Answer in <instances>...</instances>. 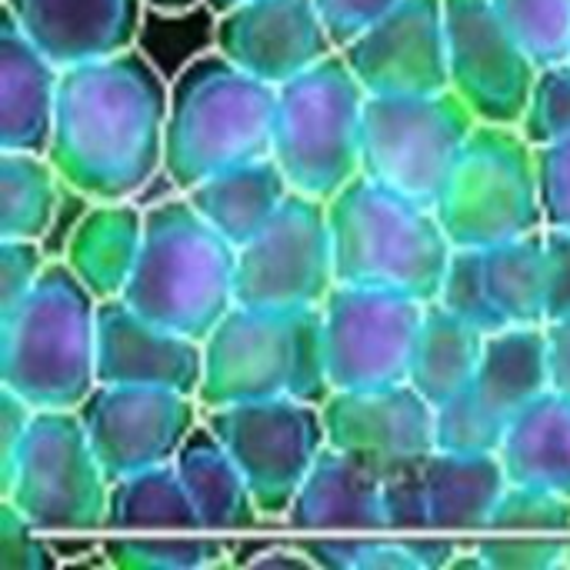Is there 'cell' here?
I'll return each mask as SVG.
<instances>
[{"label": "cell", "mask_w": 570, "mask_h": 570, "mask_svg": "<svg viewBox=\"0 0 570 570\" xmlns=\"http://www.w3.org/2000/svg\"><path fill=\"white\" fill-rule=\"evenodd\" d=\"M170 83L134 47L63 67L47 157L63 187L94 200H134L164 174Z\"/></svg>", "instance_id": "6da1fadb"}, {"label": "cell", "mask_w": 570, "mask_h": 570, "mask_svg": "<svg viewBox=\"0 0 570 570\" xmlns=\"http://www.w3.org/2000/svg\"><path fill=\"white\" fill-rule=\"evenodd\" d=\"M237 254L177 190L144 210V244L124 301L167 331L207 341L237 304Z\"/></svg>", "instance_id": "7a4b0ae2"}, {"label": "cell", "mask_w": 570, "mask_h": 570, "mask_svg": "<svg viewBox=\"0 0 570 570\" xmlns=\"http://www.w3.org/2000/svg\"><path fill=\"white\" fill-rule=\"evenodd\" d=\"M97 314L67 261H47L33 291L0 314V387L37 411H77L97 387Z\"/></svg>", "instance_id": "3957f363"}, {"label": "cell", "mask_w": 570, "mask_h": 570, "mask_svg": "<svg viewBox=\"0 0 570 570\" xmlns=\"http://www.w3.org/2000/svg\"><path fill=\"white\" fill-rule=\"evenodd\" d=\"M277 87L230 63L220 50L194 57L170 83L164 177L177 190L271 157Z\"/></svg>", "instance_id": "277c9868"}, {"label": "cell", "mask_w": 570, "mask_h": 570, "mask_svg": "<svg viewBox=\"0 0 570 570\" xmlns=\"http://www.w3.org/2000/svg\"><path fill=\"white\" fill-rule=\"evenodd\" d=\"M337 284L438 301L454 244L438 210L364 174L327 200Z\"/></svg>", "instance_id": "5b68a950"}, {"label": "cell", "mask_w": 570, "mask_h": 570, "mask_svg": "<svg viewBox=\"0 0 570 570\" xmlns=\"http://www.w3.org/2000/svg\"><path fill=\"white\" fill-rule=\"evenodd\" d=\"M331 394L321 307L267 311L234 304L204 341V381L197 391L204 411L267 397L324 404Z\"/></svg>", "instance_id": "8992f818"}, {"label": "cell", "mask_w": 570, "mask_h": 570, "mask_svg": "<svg viewBox=\"0 0 570 570\" xmlns=\"http://www.w3.org/2000/svg\"><path fill=\"white\" fill-rule=\"evenodd\" d=\"M367 97L341 50L277 87L271 157L297 194L331 200L361 174Z\"/></svg>", "instance_id": "52a82bcc"}, {"label": "cell", "mask_w": 570, "mask_h": 570, "mask_svg": "<svg viewBox=\"0 0 570 570\" xmlns=\"http://www.w3.org/2000/svg\"><path fill=\"white\" fill-rule=\"evenodd\" d=\"M434 210L454 247H494L544 230L538 154L521 127L478 120Z\"/></svg>", "instance_id": "ba28073f"}, {"label": "cell", "mask_w": 570, "mask_h": 570, "mask_svg": "<svg viewBox=\"0 0 570 570\" xmlns=\"http://www.w3.org/2000/svg\"><path fill=\"white\" fill-rule=\"evenodd\" d=\"M474 127L478 114L451 87L367 97L361 174L438 207Z\"/></svg>", "instance_id": "9c48e42d"}, {"label": "cell", "mask_w": 570, "mask_h": 570, "mask_svg": "<svg viewBox=\"0 0 570 570\" xmlns=\"http://www.w3.org/2000/svg\"><path fill=\"white\" fill-rule=\"evenodd\" d=\"M0 498L47 534L107 531L110 481L77 411H37Z\"/></svg>", "instance_id": "30bf717a"}, {"label": "cell", "mask_w": 570, "mask_h": 570, "mask_svg": "<svg viewBox=\"0 0 570 570\" xmlns=\"http://www.w3.org/2000/svg\"><path fill=\"white\" fill-rule=\"evenodd\" d=\"M204 421L244 471L264 521H284L307 471L327 448L321 404L267 397L204 411Z\"/></svg>", "instance_id": "8fae6325"}, {"label": "cell", "mask_w": 570, "mask_h": 570, "mask_svg": "<svg viewBox=\"0 0 570 570\" xmlns=\"http://www.w3.org/2000/svg\"><path fill=\"white\" fill-rule=\"evenodd\" d=\"M428 304L404 291L334 284L324 314V361L334 391L404 384Z\"/></svg>", "instance_id": "7c38bea8"}, {"label": "cell", "mask_w": 570, "mask_h": 570, "mask_svg": "<svg viewBox=\"0 0 570 570\" xmlns=\"http://www.w3.org/2000/svg\"><path fill=\"white\" fill-rule=\"evenodd\" d=\"M337 284L327 200L291 194L237 254V304L267 311L321 307Z\"/></svg>", "instance_id": "4fadbf2b"}, {"label": "cell", "mask_w": 570, "mask_h": 570, "mask_svg": "<svg viewBox=\"0 0 570 570\" xmlns=\"http://www.w3.org/2000/svg\"><path fill=\"white\" fill-rule=\"evenodd\" d=\"M551 391L548 324L488 334L481 367L458 397L434 407V434L444 451H501L508 424Z\"/></svg>", "instance_id": "5bb4252c"}, {"label": "cell", "mask_w": 570, "mask_h": 570, "mask_svg": "<svg viewBox=\"0 0 570 570\" xmlns=\"http://www.w3.org/2000/svg\"><path fill=\"white\" fill-rule=\"evenodd\" d=\"M77 414L107 481L170 464L204 421L194 394L147 384H97Z\"/></svg>", "instance_id": "9a60e30c"}, {"label": "cell", "mask_w": 570, "mask_h": 570, "mask_svg": "<svg viewBox=\"0 0 570 570\" xmlns=\"http://www.w3.org/2000/svg\"><path fill=\"white\" fill-rule=\"evenodd\" d=\"M451 90L478 120L521 124L538 63L491 0H444Z\"/></svg>", "instance_id": "2e32d148"}, {"label": "cell", "mask_w": 570, "mask_h": 570, "mask_svg": "<svg viewBox=\"0 0 570 570\" xmlns=\"http://www.w3.org/2000/svg\"><path fill=\"white\" fill-rule=\"evenodd\" d=\"M341 53L371 97L448 90L444 0H397L381 20L344 43Z\"/></svg>", "instance_id": "e0dca14e"}, {"label": "cell", "mask_w": 570, "mask_h": 570, "mask_svg": "<svg viewBox=\"0 0 570 570\" xmlns=\"http://www.w3.org/2000/svg\"><path fill=\"white\" fill-rule=\"evenodd\" d=\"M321 411L327 444L367 461L381 474L421 464L438 451L434 404L407 381L374 391H334Z\"/></svg>", "instance_id": "ac0fdd59"}, {"label": "cell", "mask_w": 570, "mask_h": 570, "mask_svg": "<svg viewBox=\"0 0 570 570\" xmlns=\"http://www.w3.org/2000/svg\"><path fill=\"white\" fill-rule=\"evenodd\" d=\"M214 50L257 80L281 87L337 47L314 0H247L217 13Z\"/></svg>", "instance_id": "d6986e66"}, {"label": "cell", "mask_w": 570, "mask_h": 570, "mask_svg": "<svg viewBox=\"0 0 570 570\" xmlns=\"http://www.w3.org/2000/svg\"><path fill=\"white\" fill-rule=\"evenodd\" d=\"M204 381V341L140 317L124 297L100 301L97 384H147L194 394Z\"/></svg>", "instance_id": "ffe728a7"}, {"label": "cell", "mask_w": 570, "mask_h": 570, "mask_svg": "<svg viewBox=\"0 0 570 570\" xmlns=\"http://www.w3.org/2000/svg\"><path fill=\"white\" fill-rule=\"evenodd\" d=\"M144 7V0H3V10L57 67L130 50Z\"/></svg>", "instance_id": "44dd1931"}, {"label": "cell", "mask_w": 570, "mask_h": 570, "mask_svg": "<svg viewBox=\"0 0 570 570\" xmlns=\"http://www.w3.org/2000/svg\"><path fill=\"white\" fill-rule=\"evenodd\" d=\"M284 528L294 534H387L384 474L327 444L307 471Z\"/></svg>", "instance_id": "7402d4cb"}, {"label": "cell", "mask_w": 570, "mask_h": 570, "mask_svg": "<svg viewBox=\"0 0 570 570\" xmlns=\"http://www.w3.org/2000/svg\"><path fill=\"white\" fill-rule=\"evenodd\" d=\"M57 67L3 10L0 20V150L47 154L60 90Z\"/></svg>", "instance_id": "603a6c76"}, {"label": "cell", "mask_w": 570, "mask_h": 570, "mask_svg": "<svg viewBox=\"0 0 570 570\" xmlns=\"http://www.w3.org/2000/svg\"><path fill=\"white\" fill-rule=\"evenodd\" d=\"M174 468L184 481V491L210 534H247L264 524V514L250 494V484L224 441L200 421L180 444Z\"/></svg>", "instance_id": "cb8c5ba5"}, {"label": "cell", "mask_w": 570, "mask_h": 570, "mask_svg": "<svg viewBox=\"0 0 570 570\" xmlns=\"http://www.w3.org/2000/svg\"><path fill=\"white\" fill-rule=\"evenodd\" d=\"M431 531L484 534L491 514L511 484L498 451H444L424 461Z\"/></svg>", "instance_id": "d4e9b609"}, {"label": "cell", "mask_w": 570, "mask_h": 570, "mask_svg": "<svg viewBox=\"0 0 570 570\" xmlns=\"http://www.w3.org/2000/svg\"><path fill=\"white\" fill-rule=\"evenodd\" d=\"M144 244V210L134 200H94L73 224L63 261L97 301L124 297Z\"/></svg>", "instance_id": "484cf974"}, {"label": "cell", "mask_w": 570, "mask_h": 570, "mask_svg": "<svg viewBox=\"0 0 570 570\" xmlns=\"http://www.w3.org/2000/svg\"><path fill=\"white\" fill-rule=\"evenodd\" d=\"M184 194L207 224H214L230 244L244 247L274 220L294 187L274 157H261L227 167Z\"/></svg>", "instance_id": "4316f807"}, {"label": "cell", "mask_w": 570, "mask_h": 570, "mask_svg": "<svg viewBox=\"0 0 570 570\" xmlns=\"http://www.w3.org/2000/svg\"><path fill=\"white\" fill-rule=\"evenodd\" d=\"M498 454L514 484H534L570 498V397L544 391L518 411Z\"/></svg>", "instance_id": "83f0119b"}, {"label": "cell", "mask_w": 570, "mask_h": 570, "mask_svg": "<svg viewBox=\"0 0 570 570\" xmlns=\"http://www.w3.org/2000/svg\"><path fill=\"white\" fill-rule=\"evenodd\" d=\"M484 344H488L484 331H478L444 304L431 301L414 341L407 384L417 387L434 407L448 404L464 387H471L484 357Z\"/></svg>", "instance_id": "f1b7e54d"}, {"label": "cell", "mask_w": 570, "mask_h": 570, "mask_svg": "<svg viewBox=\"0 0 570 570\" xmlns=\"http://www.w3.org/2000/svg\"><path fill=\"white\" fill-rule=\"evenodd\" d=\"M107 531L110 534H184L204 531L184 481L170 464H157L120 481H110L107 498Z\"/></svg>", "instance_id": "f546056e"}, {"label": "cell", "mask_w": 570, "mask_h": 570, "mask_svg": "<svg viewBox=\"0 0 570 570\" xmlns=\"http://www.w3.org/2000/svg\"><path fill=\"white\" fill-rule=\"evenodd\" d=\"M491 301L508 327L548 324V261L544 230L481 247Z\"/></svg>", "instance_id": "4dcf8cb0"}, {"label": "cell", "mask_w": 570, "mask_h": 570, "mask_svg": "<svg viewBox=\"0 0 570 570\" xmlns=\"http://www.w3.org/2000/svg\"><path fill=\"white\" fill-rule=\"evenodd\" d=\"M60 184L47 154L0 150V240H43L57 217Z\"/></svg>", "instance_id": "1f68e13d"}, {"label": "cell", "mask_w": 570, "mask_h": 570, "mask_svg": "<svg viewBox=\"0 0 570 570\" xmlns=\"http://www.w3.org/2000/svg\"><path fill=\"white\" fill-rule=\"evenodd\" d=\"M230 541L210 531L184 534H110L104 538L107 564L120 570H197L227 564Z\"/></svg>", "instance_id": "d6a6232c"}, {"label": "cell", "mask_w": 570, "mask_h": 570, "mask_svg": "<svg viewBox=\"0 0 570 570\" xmlns=\"http://www.w3.org/2000/svg\"><path fill=\"white\" fill-rule=\"evenodd\" d=\"M538 67L570 60V0H491Z\"/></svg>", "instance_id": "836d02e7"}, {"label": "cell", "mask_w": 570, "mask_h": 570, "mask_svg": "<svg viewBox=\"0 0 570 570\" xmlns=\"http://www.w3.org/2000/svg\"><path fill=\"white\" fill-rule=\"evenodd\" d=\"M488 531L498 534H541V538H570V498L534 488V484H508Z\"/></svg>", "instance_id": "e575fe53"}, {"label": "cell", "mask_w": 570, "mask_h": 570, "mask_svg": "<svg viewBox=\"0 0 570 570\" xmlns=\"http://www.w3.org/2000/svg\"><path fill=\"white\" fill-rule=\"evenodd\" d=\"M438 304H444L448 311H454L458 317H464L468 324H474L484 334H494V331L508 327L501 321L494 301H491L481 247H454V254L448 261V271H444Z\"/></svg>", "instance_id": "d590c367"}, {"label": "cell", "mask_w": 570, "mask_h": 570, "mask_svg": "<svg viewBox=\"0 0 570 570\" xmlns=\"http://www.w3.org/2000/svg\"><path fill=\"white\" fill-rule=\"evenodd\" d=\"M521 134L534 147H548L570 137V60L538 67L528 107L521 114Z\"/></svg>", "instance_id": "8d00e7d4"}, {"label": "cell", "mask_w": 570, "mask_h": 570, "mask_svg": "<svg viewBox=\"0 0 570 570\" xmlns=\"http://www.w3.org/2000/svg\"><path fill=\"white\" fill-rule=\"evenodd\" d=\"M570 538L541 534H498L484 531L474 548L481 551L488 570H554L568 568Z\"/></svg>", "instance_id": "74e56055"}, {"label": "cell", "mask_w": 570, "mask_h": 570, "mask_svg": "<svg viewBox=\"0 0 570 570\" xmlns=\"http://www.w3.org/2000/svg\"><path fill=\"white\" fill-rule=\"evenodd\" d=\"M60 561L53 534L27 521L10 501L0 498V570H53Z\"/></svg>", "instance_id": "f35d334b"}, {"label": "cell", "mask_w": 570, "mask_h": 570, "mask_svg": "<svg viewBox=\"0 0 570 570\" xmlns=\"http://www.w3.org/2000/svg\"><path fill=\"white\" fill-rule=\"evenodd\" d=\"M384 518H387V534L431 531L424 461L407 464V468H394L384 474Z\"/></svg>", "instance_id": "ab89813d"}, {"label": "cell", "mask_w": 570, "mask_h": 570, "mask_svg": "<svg viewBox=\"0 0 570 570\" xmlns=\"http://www.w3.org/2000/svg\"><path fill=\"white\" fill-rule=\"evenodd\" d=\"M534 154L544 227L570 230V137L548 147H534Z\"/></svg>", "instance_id": "60d3db41"}, {"label": "cell", "mask_w": 570, "mask_h": 570, "mask_svg": "<svg viewBox=\"0 0 570 570\" xmlns=\"http://www.w3.org/2000/svg\"><path fill=\"white\" fill-rule=\"evenodd\" d=\"M43 267L40 240H0V314L13 311L33 291Z\"/></svg>", "instance_id": "b9f144b4"}, {"label": "cell", "mask_w": 570, "mask_h": 570, "mask_svg": "<svg viewBox=\"0 0 570 570\" xmlns=\"http://www.w3.org/2000/svg\"><path fill=\"white\" fill-rule=\"evenodd\" d=\"M314 3L321 10V20L331 33L334 47L341 50L357 33H364L374 20H381L397 0H314Z\"/></svg>", "instance_id": "7bdbcfd3"}, {"label": "cell", "mask_w": 570, "mask_h": 570, "mask_svg": "<svg viewBox=\"0 0 570 570\" xmlns=\"http://www.w3.org/2000/svg\"><path fill=\"white\" fill-rule=\"evenodd\" d=\"M548 261V324L570 317V230L544 227Z\"/></svg>", "instance_id": "ee69618b"}, {"label": "cell", "mask_w": 570, "mask_h": 570, "mask_svg": "<svg viewBox=\"0 0 570 570\" xmlns=\"http://www.w3.org/2000/svg\"><path fill=\"white\" fill-rule=\"evenodd\" d=\"M37 407H30L20 394L0 387V481L13 471L17 454L27 441Z\"/></svg>", "instance_id": "f6af8a7d"}, {"label": "cell", "mask_w": 570, "mask_h": 570, "mask_svg": "<svg viewBox=\"0 0 570 570\" xmlns=\"http://www.w3.org/2000/svg\"><path fill=\"white\" fill-rule=\"evenodd\" d=\"M237 564L254 568H314L301 541H244L237 554H230Z\"/></svg>", "instance_id": "bcb514c9"}, {"label": "cell", "mask_w": 570, "mask_h": 570, "mask_svg": "<svg viewBox=\"0 0 570 570\" xmlns=\"http://www.w3.org/2000/svg\"><path fill=\"white\" fill-rule=\"evenodd\" d=\"M404 548L411 551V558L417 561V568H451L454 554L461 551V541H454L444 531H417V534H401Z\"/></svg>", "instance_id": "7dc6e473"}, {"label": "cell", "mask_w": 570, "mask_h": 570, "mask_svg": "<svg viewBox=\"0 0 570 570\" xmlns=\"http://www.w3.org/2000/svg\"><path fill=\"white\" fill-rule=\"evenodd\" d=\"M548 361H551V391L570 397V317L548 324Z\"/></svg>", "instance_id": "c3c4849f"}, {"label": "cell", "mask_w": 570, "mask_h": 570, "mask_svg": "<svg viewBox=\"0 0 570 570\" xmlns=\"http://www.w3.org/2000/svg\"><path fill=\"white\" fill-rule=\"evenodd\" d=\"M150 10H164V13H184V10H194L197 3L204 0H144Z\"/></svg>", "instance_id": "681fc988"}, {"label": "cell", "mask_w": 570, "mask_h": 570, "mask_svg": "<svg viewBox=\"0 0 570 570\" xmlns=\"http://www.w3.org/2000/svg\"><path fill=\"white\" fill-rule=\"evenodd\" d=\"M214 13H227V10H234V7H240V3H247V0H204Z\"/></svg>", "instance_id": "f907efd6"}, {"label": "cell", "mask_w": 570, "mask_h": 570, "mask_svg": "<svg viewBox=\"0 0 570 570\" xmlns=\"http://www.w3.org/2000/svg\"><path fill=\"white\" fill-rule=\"evenodd\" d=\"M568 568H570V544H568Z\"/></svg>", "instance_id": "816d5d0a"}]
</instances>
